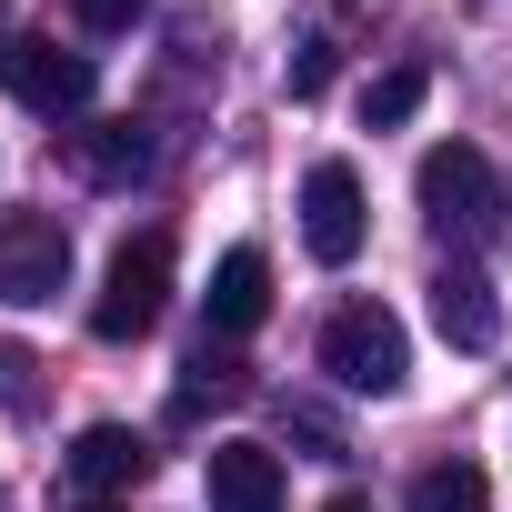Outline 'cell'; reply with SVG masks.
Listing matches in <instances>:
<instances>
[{
	"label": "cell",
	"mask_w": 512,
	"mask_h": 512,
	"mask_svg": "<svg viewBox=\"0 0 512 512\" xmlns=\"http://www.w3.org/2000/svg\"><path fill=\"white\" fill-rule=\"evenodd\" d=\"M412 191H422L432 231H462V241H492V231H502V171H492L472 141H432L422 171H412Z\"/></svg>",
	"instance_id": "cell-1"
},
{
	"label": "cell",
	"mask_w": 512,
	"mask_h": 512,
	"mask_svg": "<svg viewBox=\"0 0 512 512\" xmlns=\"http://www.w3.org/2000/svg\"><path fill=\"white\" fill-rule=\"evenodd\" d=\"M322 372H332L342 392L392 402V392H402V372H412V342H402V322H392L382 302H342V312L322 322Z\"/></svg>",
	"instance_id": "cell-2"
},
{
	"label": "cell",
	"mask_w": 512,
	"mask_h": 512,
	"mask_svg": "<svg viewBox=\"0 0 512 512\" xmlns=\"http://www.w3.org/2000/svg\"><path fill=\"white\" fill-rule=\"evenodd\" d=\"M171 302V231H131L101 272V302H91V332L101 342H141Z\"/></svg>",
	"instance_id": "cell-3"
},
{
	"label": "cell",
	"mask_w": 512,
	"mask_h": 512,
	"mask_svg": "<svg viewBox=\"0 0 512 512\" xmlns=\"http://www.w3.org/2000/svg\"><path fill=\"white\" fill-rule=\"evenodd\" d=\"M362 231H372L362 171H352V161H312V181H302V241H312V262H322V272L362 262Z\"/></svg>",
	"instance_id": "cell-4"
},
{
	"label": "cell",
	"mask_w": 512,
	"mask_h": 512,
	"mask_svg": "<svg viewBox=\"0 0 512 512\" xmlns=\"http://www.w3.org/2000/svg\"><path fill=\"white\" fill-rule=\"evenodd\" d=\"M71 282V231L51 221V211H11L0 221V302H51Z\"/></svg>",
	"instance_id": "cell-5"
},
{
	"label": "cell",
	"mask_w": 512,
	"mask_h": 512,
	"mask_svg": "<svg viewBox=\"0 0 512 512\" xmlns=\"http://www.w3.org/2000/svg\"><path fill=\"white\" fill-rule=\"evenodd\" d=\"M0 91L41 121H71V111H91V61L51 51V41H0Z\"/></svg>",
	"instance_id": "cell-6"
},
{
	"label": "cell",
	"mask_w": 512,
	"mask_h": 512,
	"mask_svg": "<svg viewBox=\"0 0 512 512\" xmlns=\"http://www.w3.org/2000/svg\"><path fill=\"white\" fill-rule=\"evenodd\" d=\"M432 322L452 352H492L502 342V292L482 282V262H442L432 272Z\"/></svg>",
	"instance_id": "cell-7"
},
{
	"label": "cell",
	"mask_w": 512,
	"mask_h": 512,
	"mask_svg": "<svg viewBox=\"0 0 512 512\" xmlns=\"http://www.w3.org/2000/svg\"><path fill=\"white\" fill-rule=\"evenodd\" d=\"M211 342H241V332H262V312H272V262H262V251H221V262H211Z\"/></svg>",
	"instance_id": "cell-8"
},
{
	"label": "cell",
	"mask_w": 512,
	"mask_h": 512,
	"mask_svg": "<svg viewBox=\"0 0 512 512\" xmlns=\"http://www.w3.org/2000/svg\"><path fill=\"white\" fill-rule=\"evenodd\" d=\"M211 512H282V452L262 442H211Z\"/></svg>",
	"instance_id": "cell-9"
},
{
	"label": "cell",
	"mask_w": 512,
	"mask_h": 512,
	"mask_svg": "<svg viewBox=\"0 0 512 512\" xmlns=\"http://www.w3.org/2000/svg\"><path fill=\"white\" fill-rule=\"evenodd\" d=\"M151 472V442L141 432H121V422H91L81 442H71V482L91 492V502H111V492H131Z\"/></svg>",
	"instance_id": "cell-10"
},
{
	"label": "cell",
	"mask_w": 512,
	"mask_h": 512,
	"mask_svg": "<svg viewBox=\"0 0 512 512\" xmlns=\"http://www.w3.org/2000/svg\"><path fill=\"white\" fill-rule=\"evenodd\" d=\"M71 171H81L91 191H121V181L151 171V131H141V121H91V131H71Z\"/></svg>",
	"instance_id": "cell-11"
},
{
	"label": "cell",
	"mask_w": 512,
	"mask_h": 512,
	"mask_svg": "<svg viewBox=\"0 0 512 512\" xmlns=\"http://www.w3.org/2000/svg\"><path fill=\"white\" fill-rule=\"evenodd\" d=\"M211 402H221V412H231V402H251V362H241L231 342H211V332H201V352L181 362V392H171V412L191 422V412H211Z\"/></svg>",
	"instance_id": "cell-12"
},
{
	"label": "cell",
	"mask_w": 512,
	"mask_h": 512,
	"mask_svg": "<svg viewBox=\"0 0 512 512\" xmlns=\"http://www.w3.org/2000/svg\"><path fill=\"white\" fill-rule=\"evenodd\" d=\"M412 512H492V482H482V462H432V472L412 482Z\"/></svg>",
	"instance_id": "cell-13"
},
{
	"label": "cell",
	"mask_w": 512,
	"mask_h": 512,
	"mask_svg": "<svg viewBox=\"0 0 512 512\" xmlns=\"http://www.w3.org/2000/svg\"><path fill=\"white\" fill-rule=\"evenodd\" d=\"M422 91H432V71H422V61H402V71H382V81L362 91V121H372V131H402V121L422 111Z\"/></svg>",
	"instance_id": "cell-14"
},
{
	"label": "cell",
	"mask_w": 512,
	"mask_h": 512,
	"mask_svg": "<svg viewBox=\"0 0 512 512\" xmlns=\"http://www.w3.org/2000/svg\"><path fill=\"white\" fill-rule=\"evenodd\" d=\"M332 91V41H302V61H292V101H322Z\"/></svg>",
	"instance_id": "cell-15"
},
{
	"label": "cell",
	"mask_w": 512,
	"mask_h": 512,
	"mask_svg": "<svg viewBox=\"0 0 512 512\" xmlns=\"http://www.w3.org/2000/svg\"><path fill=\"white\" fill-rule=\"evenodd\" d=\"M71 21H81V31H131L141 0H71Z\"/></svg>",
	"instance_id": "cell-16"
},
{
	"label": "cell",
	"mask_w": 512,
	"mask_h": 512,
	"mask_svg": "<svg viewBox=\"0 0 512 512\" xmlns=\"http://www.w3.org/2000/svg\"><path fill=\"white\" fill-rule=\"evenodd\" d=\"M322 512H372V502H352V492H342V502H322Z\"/></svg>",
	"instance_id": "cell-17"
},
{
	"label": "cell",
	"mask_w": 512,
	"mask_h": 512,
	"mask_svg": "<svg viewBox=\"0 0 512 512\" xmlns=\"http://www.w3.org/2000/svg\"><path fill=\"white\" fill-rule=\"evenodd\" d=\"M81 512H111V502H81Z\"/></svg>",
	"instance_id": "cell-18"
}]
</instances>
